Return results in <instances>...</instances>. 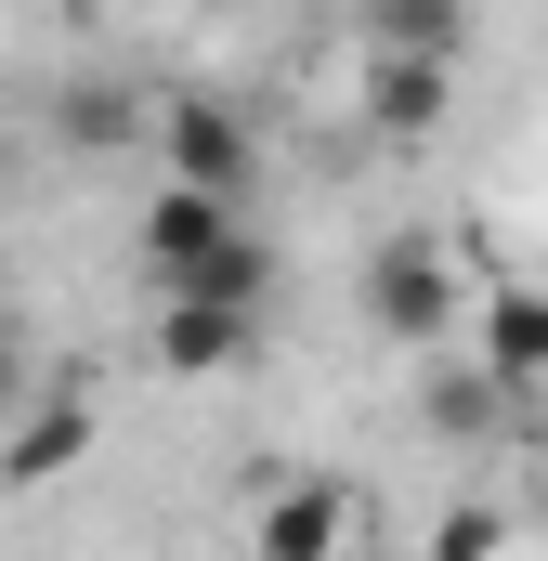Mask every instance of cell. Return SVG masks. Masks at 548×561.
<instances>
[{"mask_svg":"<svg viewBox=\"0 0 548 561\" xmlns=\"http://www.w3.org/2000/svg\"><path fill=\"white\" fill-rule=\"evenodd\" d=\"M144 287L157 300H274V249L249 236V209L222 183H157L144 196Z\"/></svg>","mask_w":548,"mask_h":561,"instance_id":"6da1fadb","label":"cell"},{"mask_svg":"<svg viewBox=\"0 0 548 561\" xmlns=\"http://www.w3.org/2000/svg\"><path fill=\"white\" fill-rule=\"evenodd\" d=\"M353 300H366V327H379L392 353H444V340L470 327V287H457V262H444V236H379Z\"/></svg>","mask_w":548,"mask_h":561,"instance_id":"7a4b0ae2","label":"cell"},{"mask_svg":"<svg viewBox=\"0 0 548 561\" xmlns=\"http://www.w3.org/2000/svg\"><path fill=\"white\" fill-rule=\"evenodd\" d=\"M157 157L183 170V183H222V196H249V170H262V144L236 105H209V92H170L157 105Z\"/></svg>","mask_w":548,"mask_h":561,"instance_id":"3957f363","label":"cell"},{"mask_svg":"<svg viewBox=\"0 0 548 561\" xmlns=\"http://www.w3.org/2000/svg\"><path fill=\"white\" fill-rule=\"evenodd\" d=\"M262 353V300H157V366L170 379H236Z\"/></svg>","mask_w":548,"mask_h":561,"instance_id":"277c9868","label":"cell"},{"mask_svg":"<svg viewBox=\"0 0 548 561\" xmlns=\"http://www.w3.org/2000/svg\"><path fill=\"white\" fill-rule=\"evenodd\" d=\"M79 457H92V392H79V379H39L26 419L0 431V483H53V470H79Z\"/></svg>","mask_w":548,"mask_h":561,"instance_id":"5b68a950","label":"cell"},{"mask_svg":"<svg viewBox=\"0 0 548 561\" xmlns=\"http://www.w3.org/2000/svg\"><path fill=\"white\" fill-rule=\"evenodd\" d=\"M470 340L510 392H548V287H483L470 300Z\"/></svg>","mask_w":548,"mask_h":561,"instance_id":"8992f818","label":"cell"},{"mask_svg":"<svg viewBox=\"0 0 548 561\" xmlns=\"http://www.w3.org/2000/svg\"><path fill=\"white\" fill-rule=\"evenodd\" d=\"M366 131L379 144L444 131V53H366Z\"/></svg>","mask_w":548,"mask_h":561,"instance_id":"52a82bcc","label":"cell"},{"mask_svg":"<svg viewBox=\"0 0 548 561\" xmlns=\"http://www.w3.org/2000/svg\"><path fill=\"white\" fill-rule=\"evenodd\" d=\"M366 536V510L340 496V483H300V496H262V549L274 561H327V549H353Z\"/></svg>","mask_w":548,"mask_h":561,"instance_id":"ba28073f","label":"cell"},{"mask_svg":"<svg viewBox=\"0 0 548 561\" xmlns=\"http://www.w3.org/2000/svg\"><path fill=\"white\" fill-rule=\"evenodd\" d=\"M418 405H431L444 444H483V431L510 419V379H496L483 353H431V392H418Z\"/></svg>","mask_w":548,"mask_h":561,"instance_id":"9c48e42d","label":"cell"},{"mask_svg":"<svg viewBox=\"0 0 548 561\" xmlns=\"http://www.w3.org/2000/svg\"><path fill=\"white\" fill-rule=\"evenodd\" d=\"M53 144H66V157H118V144H157V105H144V92H105V79H92V92H53Z\"/></svg>","mask_w":548,"mask_h":561,"instance_id":"30bf717a","label":"cell"},{"mask_svg":"<svg viewBox=\"0 0 548 561\" xmlns=\"http://www.w3.org/2000/svg\"><path fill=\"white\" fill-rule=\"evenodd\" d=\"M366 53H470V0H366Z\"/></svg>","mask_w":548,"mask_h":561,"instance_id":"8fae6325","label":"cell"},{"mask_svg":"<svg viewBox=\"0 0 548 561\" xmlns=\"http://www.w3.org/2000/svg\"><path fill=\"white\" fill-rule=\"evenodd\" d=\"M26 392H39V327H26V313L0 300V419H13Z\"/></svg>","mask_w":548,"mask_h":561,"instance_id":"7c38bea8","label":"cell"},{"mask_svg":"<svg viewBox=\"0 0 548 561\" xmlns=\"http://www.w3.org/2000/svg\"><path fill=\"white\" fill-rule=\"evenodd\" d=\"M431 549H444V561H470V549H510V510H444V523H431Z\"/></svg>","mask_w":548,"mask_h":561,"instance_id":"4fadbf2b","label":"cell"}]
</instances>
